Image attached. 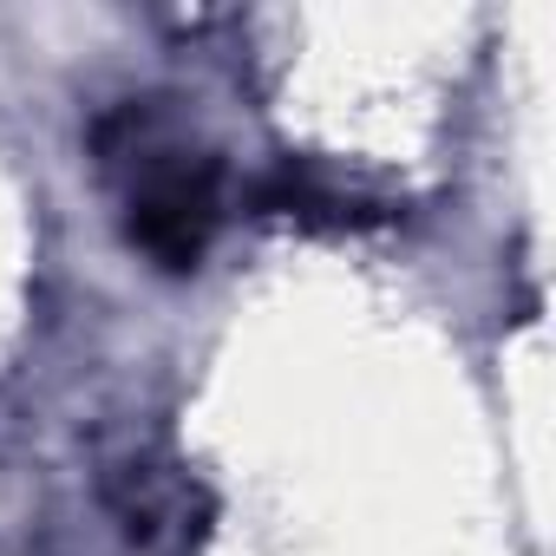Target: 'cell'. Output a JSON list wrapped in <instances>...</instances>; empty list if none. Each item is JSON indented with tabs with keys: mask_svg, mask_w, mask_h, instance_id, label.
<instances>
[{
	"mask_svg": "<svg viewBox=\"0 0 556 556\" xmlns=\"http://www.w3.org/2000/svg\"><path fill=\"white\" fill-rule=\"evenodd\" d=\"M105 491H112L118 517L131 523V536H157V543H184V536H190L197 491H190V484H184L170 465H151V458H138V465H118Z\"/></svg>",
	"mask_w": 556,
	"mask_h": 556,
	"instance_id": "6da1fadb",
	"label": "cell"
}]
</instances>
